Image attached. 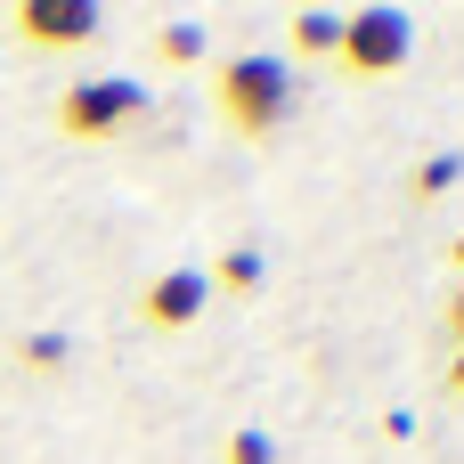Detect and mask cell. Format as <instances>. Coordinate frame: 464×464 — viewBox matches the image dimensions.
I'll use <instances>...</instances> for the list:
<instances>
[{
  "label": "cell",
  "mask_w": 464,
  "mask_h": 464,
  "mask_svg": "<svg viewBox=\"0 0 464 464\" xmlns=\"http://www.w3.org/2000/svg\"><path fill=\"white\" fill-rule=\"evenodd\" d=\"M449 400H457V408H464V351H457V359H449Z\"/></svg>",
  "instance_id": "5bb4252c"
},
{
  "label": "cell",
  "mask_w": 464,
  "mask_h": 464,
  "mask_svg": "<svg viewBox=\"0 0 464 464\" xmlns=\"http://www.w3.org/2000/svg\"><path fill=\"white\" fill-rule=\"evenodd\" d=\"M220 464H285V457H277V432H261V424H237V432L220 440Z\"/></svg>",
  "instance_id": "8fae6325"
},
{
  "label": "cell",
  "mask_w": 464,
  "mask_h": 464,
  "mask_svg": "<svg viewBox=\"0 0 464 464\" xmlns=\"http://www.w3.org/2000/svg\"><path fill=\"white\" fill-rule=\"evenodd\" d=\"M261 277H269L261 245H228V253H220V269H204V285H212L220 302H253V294H261Z\"/></svg>",
  "instance_id": "52a82bcc"
},
{
  "label": "cell",
  "mask_w": 464,
  "mask_h": 464,
  "mask_svg": "<svg viewBox=\"0 0 464 464\" xmlns=\"http://www.w3.org/2000/svg\"><path fill=\"white\" fill-rule=\"evenodd\" d=\"M16 367H33V375H65V367H73V343H65L57 326H33V334H16Z\"/></svg>",
  "instance_id": "9c48e42d"
},
{
  "label": "cell",
  "mask_w": 464,
  "mask_h": 464,
  "mask_svg": "<svg viewBox=\"0 0 464 464\" xmlns=\"http://www.w3.org/2000/svg\"><path fill=\"white\" fill-rule=\"evenodd\" d=\"M449 261H457V285H464V237H457V245H449Z\"/></svg>",
  "instance_id": "9a60e30c"
},
{
  "label": "cell",
  "mask_w": 464,
  "mask_h": 464,
  "mask_svg": "<svg viewBox=\"0 0 464 464\" xmlns=\"http://www.w3.org/2000/svg\"><path fill=\"white\" fill-rule=\"evenodd\" d=\"M464 188V147H440V155H424L416 171H408V204H440V196H457Z\"/></svg>",
  "instance_id": "ba28073f"
},
{
  "label": "cell",
  "mask_w": 464,
  "mask_h": 464,
  "mask_svg": "<svg viewBox=\"0 0 464 464\" xmlns=\"http://www.w3.org/2000/svg\"><path fill=\"white\" fill-rule=\"evenodd\" d=\"M8 33L33 49V57H73L106 33V8L98 0H16L8 8Z\"/></svg>",
  "instance_id": "277c9868"
},
{
  "label": "cell",
  "mask_w": 464,
  "mask_h": 464,
  "mask_svg": "<svg viewBox=\"0 0 464 464\" xmlns=\"http://www.w3.org/2000/svg\"><path fill=\"white\" fill-rule=\"evenodd\" d=\"M440 318H449V343H457V351H464V285H457V294H449V310H440Z\"/></svg>",
  "instance_id": "4fadbf2b"
},
{
  "label": "cell",
  "mask_w": 464,
  "mask_h": 464,
  "mask_svg": "<svg viewBox=\"0 0 464 464\" xmlns=\"http://www.w3.org/2000/svg\"><path fill=\"white\" fill-rule=\"evenodd\" d=\"M212 106L245 147H269L294 122L302 90H294V65L277 49H237V57H212Z\"/></svg>",
  "instance_id": "6da1fadb"
},
{
  "label": "cell",
  "mask_w": 464,
  "mask_h": 464,
  "mask_svg": "<svg viewBox=\"0 0 464 464\" xmlns=\"http://www.w3.org/2000/svg\"><path fill=\"white\" fill-rule=\"evenodd\" d=\"M383 440H416V416L408 408H383Z\"/></svg>",
  "instance_id": "7c38bea8"
},
{
  "label": "cell",
  "mask_w": 464,
  "mask_h": 464,
  "mask_svg": "<svg viewBox=\"0 0 464 464\" xmlns=\"http://www.w3.org/2000/svg\"><path fill=\"white\" fill-rule=\"evenodd\" d=\"M204 310H212L204 269H163V277L139 285V326H147V334H188Z\"/></svg>",
  "instance_id": "5b68a950"
},
{
  "label": "cell",
  "mask_w": 464,
  "mask_h": 464,
  "mask_svg": "<svg viewBox=\"0 0 464 464\" xmlns=\"http://www.w3.org/2000/svg\"><path fill=\"white\" fill-rule=\"evenodd\" d=\"M139 114H147V82H130V73H98V82L57 90V130L73 147H114L139 130Z\"/></svg>",
  "instance_id": "7a4b0ae2"
},
{
  "label": "cell",
  "mask_w": 464,
  "mask_h": 464,
  "mask_svg": "<svg viewBox=\"0 0 464 464\" xmlns=\"http://www.w3.org/2000/svg\"><path fill=\"white\" fill-rule=\"evenodd\" d=\"M416 57V24H408V8H351L343 16V41H334V73L343 82H392L400 65Z\"/></svg>",
  "instance_id": "3957f363"
},
{
  "label": "cell",
  "mask_w": 464,
  "mask_h": 464,
  "mask_svg": "<svg viewBox=\"0 0 464 464\" xmlns=\"http://www.w3.org/2000/svg\"><path fill=\"white\" fill-rule=\"evenodd\" d=\"M155 57H163V65H204V57H212V41H204V24H196V16H171V24L155 33Z\"/></svg>",
  "instance_id": "30bf717a"
},
{
  "label": "cell",
  "mask_w": 464,
  "mask_h": 464,
  "mask_svg": "<svg viewBox=\"0 0 464 464\" xmlns=\"http://www.w3.org/2000/svg\"><path fill=\"white\" fill-rule=\"evenodd\" d=\"M334 41H343V8H294L285 16V65L294 57H310V65L326 57L334 65Z\"/></svg>",
  "instance_id": "8992f818"
}]
</instances>
